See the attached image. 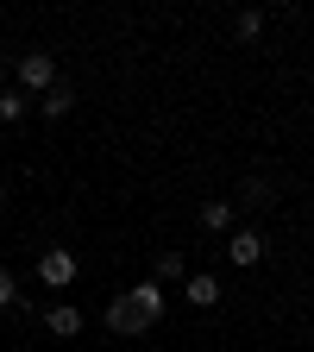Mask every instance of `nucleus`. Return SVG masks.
Here are the masks:
<instances>
[{"mask_svg": "<svg viewBox=\"0 0 314 352\" xmlns=\"http://www.w3.org/2000/svg\"><path fill=\"white\" fill-rule=\"evenodd\" d=\"M13 76H19V95L32 88V95H44V88L57 82V63H51V51H25L19 63H13Z\"/></svg>", "mask_w": 314, "mask_h": 352, "instance_id": "obj_1", "label": "nucleus"}, {"mask_svg": "<svg viewBox=\"0 0 314 352\" xmlns=\"http://www.w3.org/2000/svg\"><path fill=\"white\" fill-rule=\"evenodd\" d=\"M38 283H44V289H69V283H76V252H63V245L38 252Z\"/></svg>", "mask_w": 314, "mask_h": 352, "instance_id": "obj_2", "label": "nucleus"}, {"mask_svg": "<svg viewBox=\"0 0 314 352\" xmlns=\"http://www.w3.org/2000/svg\"><path fill=\"white\" fill-rule=\"evenodd\" d=\"M107 327H113V333H145V327H151V321L139 315V302H132V289L107 302Z\"/></svg>", "mask_w": 314, "mask_h": 352, "instance_id": "obj_3", "label": "nucleus"}, {"mask_svg": "<svg viewBox=\"0 0 314 352\" xmlns=\"http://www.w3.org/2000/svg\"><path fill=\"white\" fill-rule=\"evenodd\" d=\"M264 258V233H251V227H239L233 239H227V264H239V271H251V264Z\"/></svg>", "mask_w": 314, "mask_h": 352, "instance_id": "obj_4", "label": "nucleus"}, {"mask_svg": "<svg viewBox=\"0 0 314 352\" xmlns=\"http://www.w3.org/2000/svg\"><path fill=\"white\" fill-rule=\"evenodd\" d=\"M69 107H76V88H69V82H51V88L38 95V113H44V120H63Z\"/></svg>", "mask_w": 314, "mask_h": 352, "instance_id": "obj_5", "label": "nucleus"}, {"mask_svg": "<svg viewBox=\"0 0 314 352\" xmlns=\"http://www.w3.org/2000/svg\"><path fill=\"white\" fill-rule=\"evenodd\" d=\"M44 327H51L57 340H69V333H82V308H76V302H57V308H51V315H44Z\"/></svg>", "mask_w": 314, "mask_h": 352, "instance_id": "obj_6", "label": "nucleus"}, {"mask_svg": "<svg viewBox=\"0 0 314 352\" xmlns=\"http://www.w3.org/2000/svg\"><path fill=\"white\" fill-rule=\"evenodd\" d=\"M189 302H195V308H214V302H220V277L195 271V277H189Z\"/></svg>", "mask_w": 314, "mask_h": 352, "instance_id": "obj_7", "label": "nucleus"}, {"mask_svg": "<svg viewBox=\"0 0 314 352\" xmlns=\"http://www.w3.org/2000/svg\"><path fill=\"white\" fill-rule=\"evenodd\" d=\"M132 302H139L145 321H157V315H164V283H139V289H132Z\"/></svg>", "mask_w": 314, "mask_h": 352, "instance_id": "obj_8", "label": "nucleus"}, {"mask_svg": "<svg viewBox=\"0 0 314 352\" xmlns=\"http://www.w3.org/2000/svg\"><path fill=\"white\" fill-rule=\"evenodd\" d=\"M201 227H208V233H227V227H233V201H208V208H201Z\"/></svg>", "mask_w": 314, "mask_h": 352, "instance_id": "obj_9", "label": "nucleus"}, {"mask_svg": "<svg viewBox=\"0 0 314 352\" xmlns=\"http://www.w3.org/2000/svg\"><path fill=\"white\" fill-rule=\"evenodd\" d=\"M176 277H189L183 252H157V277H151V283H176Z\"/></svg>", "mask_w": 314, "mask_h": 352, "instance_id": "obj_10", "label": "nucleus"}, {"mask_svg": "<svg viewBox=\"0 0 314 352\" xmlns=\"http://www.w3.org/2000/svg\"><path fill=\"white\" fill-rule=\"evenodd\" d=\"M19 113H25V95H19V88H0V120H7V126H13Z\"/></svg>", "mask_w": 314, "mask_h": 352, "instance_id": "obj_11", "label": "nucleus"}, {"mask_svg": "<svg viewBox=\"0 0 314 352\" xmlns=\"http://www.w3.org/2000/svg\"><path fill=\"white\" fill-rule=\"evenodd\" d=\"M233 32H239V38H258V32H264V13H239Z\"/></svg>", "mask_w": 314, "mask_h": 352, "instance_id": "obj_12", "label": "nucleus"}, {"mask_svg": "<svg viewBox=\"0 0 314 352\" xmlns=\"http://www.w3.org/2000/svg\"><path fill=\"white\" fill-rule=\"evenodd\" d=\"M13 302H19V283H13L7 264H0V308H13Z\"/></svg>", "mask_w": 314, "mask_h": 352, "instance_id": "obj_13", "label": "nucleus"}, {"mask_svg": "<svg viewBox=\"0 0 314 352\" xmlns=\"http://www.w3.org/2000/svg\"><path fill=\"white\" fill-rule=\"evenodd\" d=\"M0 88H7V63H0Z\"/></svg>", "mask_w": 314, "mask_h": 352, "instance_id": "obj_14", "label": "nucleus"}, {"mask_svg": "<svg viewBox=\"0 0 314 352\" xmlns=\"http://www.w3.org/2000/svg\"><path fill=\"white\" fill-rule=\"evenodd\" d=\"M0 201H7V183H0Z\"/></svg>", "mask_w": 314, "mask_h": 352, "instance_id": "obj_15", "label": "nucleus"}]
</instances>
